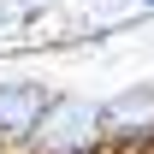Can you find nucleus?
<instances>
[{
  "mask_svg": "<svg viewBox=\"0 0 154 154\" xmlns=\"http://www.w3.org/2000/svg\"><path fill=\"white\" fill-rule=\"evenodd\" d=\"M48 89L42 83H30V77H12V83H0V148H12V142H30L42 125V113H48Z\"/></svg>",
  "mask_w": 154,
  "mask_h": 154,
  "instance_id": "2",
  "label": "nucleus"
},
{
  "mask_svg": "<svg viewBox=\"0 0 154 154\" xmlns=\"http://www.w3.org/2000/svg\"><path fill=\"white\" fill-rule=\"evenodd\" d=\"M107 136H101V107H83V101H48L36 136L24 142V154H95Z\"/></svg>",
  "mask_w": 154,
  "mask_h": 154,
  "instance_id": "1",
  "label": "nucleus"
},
{
  "mask_svg": "<svg viewBox=\"0 0 154 154\" xmlns=\"http://www.w3.org/2000/svg\"><path fill=\"white\" fill-rule=\"evenodd\" d=\"M142 6H148V12H154V0H142Z\"/></svg>",
  "mask_w": 154,
  "mask_h": 154,
  "instance_id": "3",
  "label": "nucleus"
}]
</instances>
